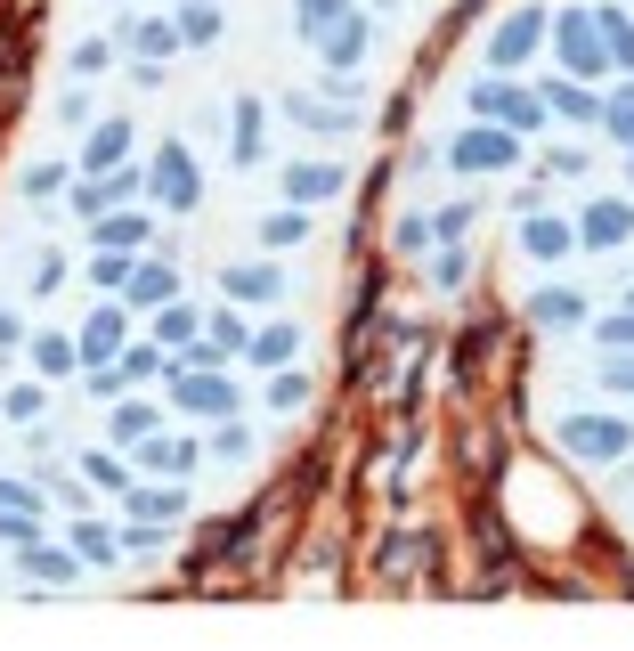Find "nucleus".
Listing matches in <instances>:
<instances>
[{
    "mask_svg": "<svg viewBox=\"0 0 634 651\" xmlns=\"http://www.w3.org/2000/svg\"><path fill=\"white\" fill-rule=\"evenodd\" d=\"M293 196L317 204V196H334V171H293Z\"/></svg>",
    "mask_w": 634,
    "mask_h": 651,
    "instance_id": "7ed1b4c3",
    "label": "nucleus"
},
{
    "mask_svg": "<svg viewBox=\"0 0 634 651\" xmlns=\"http://www.w3.org/2000/svg\"><path fill=\"white\" fill-rule=\"evenodd\" d=\"M561 41H569V66H594V33H586V25H569Z\"/></svg>",
    "mask_w": 634,
    "mask_h": 651,
    "instance_id": "20e7f679",
    "label": "nucleus"
},
{
    "mask_svg": "<svg viewBox=\"0 0 634 651\" xmlns=\"http://www.w3.org/2000/svg\"><path fill=\"white\" fill-rule=\"evenodd\" d=\"M569 448H594V456H610V448H618V432H610V424H569Z\"/></svg>",
    "mask_w": 634,
    "mask_h": 651,
    "instance_id": "f03ea898",
    "label": "nucleus"
},
{
    "mask_svg": "<svg viewBox=\"0 0 634 651\" xmlns=\"http://www.w3.org/2000/svg\"><path fill=\"white\" fill-rule=\"evenodd\" d=\"M610 383H626V391H634V367H610Z\"/></svg>",
    "mask_w": 634,
    "mask_h": 651,
    "instance_id": "423d86ee",
    "label": "nucleus"
},
{
    "mask_svg": "<svg viewBox=\"0 0 634 651\" xmlns=\"http://www.w3.org/2000/svg\"><path fill=\"white\" fill-rule=\"evenodd\" d=\"M334 9H342V0H309V9H301V25H309V33H317V25H326V17H334Z\"/></svg>",
    "mask_w": 634,
    "mask_h": 651,
    "instance_id": "39448f33",
    "label": "nucleus"
},
{
    "mask_svg": "<svg viewBox=\"0 0 634 651\" xmlns=\"http://www.w3.org/2000/svg\"><path fill=\"white\" fill-rule=\"evenodd\" d=\"M529 41H537V17H513V25L496 33V66H521V57H529Z\"/></svg>",
    "mask_w": 634,
    "mask_h": 651,
    "instance_id": "f257e3e1",
    "label": "nucleus"
}]
</instances>
